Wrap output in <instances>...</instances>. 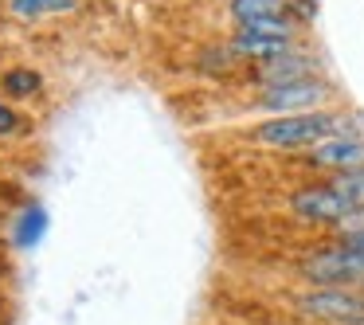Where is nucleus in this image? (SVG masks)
I'll use <instances>...</instances> for the list:
<instances>
[{"label": "nucleus", "instance_id": "obj_1", "mask_svg": "<svg viewBox=\"0 0 364 325\" xmlns=\"http://www.w3.org/2000/svg\"><path fill=\"white\" fill-rule=\"evenodd\" d=\"M337 134H360V126L353 122V114H337V110H314V114H282V118H267L251 129V137L267 149H314L325 137Z\"/></svg>", "mask_w": 364, "mask_h": 325}, {"label": "nucleus", "instance_id": "obj_2", "mask_svg": "<svg viewBox=\"0 0 364 325\" xmlns=\"http://www.w3.org/2000/svg\"><path fill=\"white\" fill-rule=\"evenodd\" d=\"M294 309L325 325H364V290L353 286H306L294 294Z\"/></svg>", "mask_w": 364, "mask_h": 325}, {"label": "nucleus", "instance_id": "obj_3", "mask_svg": "<svg viewBox=\"0 0 364 325\" xmlns=\"http://www.w3.org/2000/svg\"><path fill=\"white\" fill-rule=\"evenodd\" d=\"M298 275L306 278V286H353V290H360L364 286V259L356 251H348L341 239H333V243L309 251L298 262Z\"/></svg>", "mask_w": 364, "mask_h": 325}, {"label": "nucleus", "instance_id": "obj_4", "mask_svg": "<svg viewBox=\"0 0 364 325\" xmlns=\"http://www.w3.org/2000/svg\"><path fill=\"white\" fill-rule=\"evenodd\" d=\"M333 98V87L321 79V75H309V79H294V82H274V87L259 90V110L274 114H314L325 110V102Z\"/></svg>", "mask_w": 364, "mask_h": 325}, {"label": "nucleus", "instance_id": "obj_5", "mask_svg": "<svg viewBox=\"0 0 364 325\" xmlns=\"http://www.w3.org/2000/svg\"><path fill=\"white\" fill-rule=\"evenodd\" d=\"M286 208H290L294 220L314 223V228H337V223L345 220L348 212H353V204H348V200L341 196V192L333 188L329 181H325V184H301V188H294L290 200H286Z\"/></svg>", "mask_w": 364, "mask_h": 325}, {"label": "nucleus", "instance_id": "obj_6", "mask_svg": "<svg viewBox=\"0 0 364 325\" xmlns=\"http://www.w3.org/2000/svg\"><path fill=\"white\" fill-rule=\"evenodd\" d=\"M306 161L314 169H325V173H353V169H364V137L360 134H337L325 137L321 145L306 153Z\"/></svg>", "mask_w": 364, "mask_h": 325}, {"label": "nucleus", "instance_id": "obj_7", "mask_svg": "<svg viewBox=\"0 0 364 325\" xmlns=\"http://www.w3.org/2000/svg\"><path fill=\"white\" fill-rule=\"evenodd\" d=\"M309 75H321V63L309 48H290L286 55L270 59V63L255 67L251 79L259 87H274V82H294V79H309Z\"/></svg>", "mask_w": 364, "mask_h": 325}, {"label": "nucleus", "instance_id": "obj_8", "mask_svg": "<svg viewBox=\"0 0 364 325\" xmlns=\"http://www.w3.org/2000/svg\"><path fill=\"white\" fill-rule=\"evenodd\" d=\"M48 228H51L48 208H43L40 200H32V204H24V208L16 212V220H12V243H16L20 251H32V247L43 243Z\"/></svg>", "mask_w": 364, "mask_h": 325}, {"label": "nucleus", "instance_id": "obj_9", "mask_svg": "<svg viewBox=\"0 0 364 325\" xmlns=\"http://www.w3.org/2000/svg\"><path fill=\"white\" fill-rule=\"evenodd\" d=\"M43 90V75L36 67H9V71H0V98H36Z\"/></svg>", "mask_w": 364, "mask_h": 325}, {"label": "nucleus", "instance_id": "obj_10", "mask_svg": "<svg viewBox=\"0 0 364 325\" xmlns=\"http://www.w3.org/2000/svg\"><path fill=\"white\" fill-rule=\"evenodd\" d=\"M286 9H290V0H228V12L235 20V28L267 20V16H282Z\"/></svg>", "mask_w": 364, "mask_h": 325}, {"label": "nucleus", "instance_id": "obj_11", "mask_svg": "<svg viewBox=\"0 0 364 325\" xmlns=\"http://www.w3.org/2000/svg\"><path fill=\"white\" fill-rule=\"evenodd\" d=\"M329 184L348 200L353 208H364V169H353V173H337L329 176Z\"/></svg>", "mask_w": 364, "mask_h": 325}, {"label": "nucleus", "instance_id": "obj_12", "mask_svg": "<svg viewBox=\"0 0 364 325\" xmlns=\"http://www.w3.org/2000/svg\"><path fill=\"white\" fill-rule=\"evenodd\" d=\"M196 63L204 67V71H212V75H228L239 59H235V51H231V43H220V48H204V51H200Z\"/></svg>", "mask_w": 364, "mask_h": 325}, {"label": "nucleus", "instance_id": "obj_13", "mask_svg": "<svg viewBox=\"0 0 364 325\" xmlns=\"http://www.w3.org/2000/svg\"><path fill=\"white\" fill-rule=\"evenodd\" d=\"M9 12H12L16 20H24V24H36V20L51 16L48 0H9Z\"/></svg>", "mask_w": 364, "mask_h": 325}, {"label": "nucleus", "instance_id": "obj_14", "mask_svg": "<svg viewBox=\"0 0 364 325\" xmlns=\"http://www.w3.org/2000/svg\"><path fill=\"white\" fill-rule=\"evenodd\" d=\"M20 129H24V118H20V110L9 102V98H0V137H16Z\"/></svg>", "mask_w": 364, "mask_h": 325}, {"label": "nucleus", "instance_id": "obj_15", "mask_svg": "<svg viewBox=\"0 0 364 325\" xmlns=\"http://www.w3.org/2000/svg\"><path fill=\"white\" fill-rule=\"evenodd\" d=\"M333 231H337V235H364V208H353Z\"/></svg>", "mask_w": 364, "mask_h": 325}, {"label": "nucleus", "instance_id": "obj_16", "mask_svg": "<svg viewBox=\"0 0 364 325\" xmlns=\"http://www.w3.org/2000/svg\"><path fill=\"white\" fill-rule=\"evenodd\" d=\"M286 12H290V16L298 20L301 28H306L309 20L317 16V0H290V9H286Z\"/></svg>", "mask_w": 364, "mask_h": 325}, {"label": "nucleus", "instance_id": "obj_17", "mask_svg": "<svg viewBox=\"0 0 364 325\" xmlns=\"http://www.w3.org/2000/svg\"><path fill=\"white\" fill-rule=\"evenodd\" d=\"M337 239H341V243L348 247V251H356V255H360V259H364V235H337Z\"/></svg>", "mask_w": 364, "mask_h": 325}]
</instances>
